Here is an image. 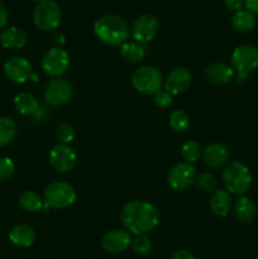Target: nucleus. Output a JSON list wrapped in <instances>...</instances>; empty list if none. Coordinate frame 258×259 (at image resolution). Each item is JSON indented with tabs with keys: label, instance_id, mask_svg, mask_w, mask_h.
<instances>
[{
	"label": "nucleus",
	"instance_id": "obj_1",
	"mask_svg": "<svg viewBox=\"0 0 258 259\" xmlns=\"http://www.w3.org/2000/svg\"><path fill=\"white\" fill-rule=\"evenodd\" d=\"M120 220L124 228L133 234H147L156 229L159 223V211L153 204L134 200L123 206Z\"/></svg>",
	"mask_w": 258,
	"mask_h": 259
},
{
	"label": "nucleus",
	"instance_id": "obj_4",
	"mask_svg": "<svg viewBox=\"0 0 258 259\" xmlns=\"http://www.w3.org/2000/svg\"><path fill=\"white\" fill-rule=\"evenodd\" d=\"M75 189L67 182H52L43 191V210L66 209L76 201Z\"/></svg>",
	"mask_w": 258,
	"mask_h": 259
},
{
	"label": "nucleus",
	"instance_id": "obj_9",
	"mask_svg": "<svg viewBox=\"0 0 258 259\" xmlns=\"http://www.w3.org/2000/svg\"><path fill=\"white\" fill-rule=\"evenodd\" d=\"M159 32V20L153 14H142L133 22L131 33L136 42L146 45L153 40Z\"/></svg>",
	"mask_w": 258,
	"mask_h": 259
},
{
	"label": "nucleus",
	"instance_id": "obj_3",
	"mask_svg": "<svg viewBox=\"0 0 258 259\" xmlns=\"http://www.w3.org/2000/svg\"><path fill=\"white\" fill-rule=\"evenodd\" d=\"M223 184L229 194L243 195L252 185L249 168L239 161H233L224 168L222 175Z\"/></svg>",
	"mask_w": 258,
	"mask_h": 259
},
{
	"label": "nucleus",
	"instance_id": "obj_17",
	"mask_svg": "<svg viewBox=\"0 0 258 259\" xmlns=\"http://www.w3.org/2000/svg\"><path fill=\"white\" fill-rule=\"evenodd\" d=\"M229 159V149L223 143H212L202 152V162L209 168H219Z\"/></svg>",
	"mask_w": 258,
	"mask_h": 259
},
{
	"label": "nucleus",
	"instance_id": "obj_22",
	"mask_svg": "<svg viewBox=\"0 0 258 259\" xmlns=\"http://www.w3.org/2000/svg\"><path fill=\"white\" fill-rule=\"evenodd\" d=\"M14 106L23 115H37L39 103L33 94L19 93L14 98Z\"/></svg>",
	"mask_w": 258,
	"mask_h": 259
},
{
	"label": "nucleus",
	"instance_id": "obj_26",
	"mask_svg": "<svg viewBox=\"0 0 258 259\" xmlns=\"http://www.w3.org/2000/svg\"><path fill=\"white\" fill-rule=\"evenodd\" d=\"M20 209L27 212H35L43 209V200L34 191H25L18 199Z\"/></svg>",
	"mask_w": 258,
	"mask_h": 259
},
{
	"label": "nucleus",
	"instance_id": "obj_23",
	"mask_svg": "<svg viewBox=\"0 0 258 259\" xmlns=\"http://www.w3.org/2000/svg\"><path fill=\"white\" fill-rule=\"evenodd\" d=\"M232 25L239 33L252 32L255 28V15L247 9L239 10L233 15Z\"/></svg>",
	"mask_w": 258,
	"mask_h": 259
},
{
	"label": "nucleus",
	"instance_id": "obj_36",
	"mask_svg": "<svg viewBox=\"0 0 258 259\" xmlns=\"http://www.w3.org/2000/svg\"><path fill=\"white\" fill-rule=\"evenodd\" d=\"M244 5L247 10L253 14H258V0H244Z\"/></svg>",
	"mask_w": 258,
	"mask_h": 259
},
{
	"label": "nucleus",
	"instance_id": "obj_35",
	"mask_svg": "<svg viewBox=\"0 0 258 259\" xmlns=\"http://www.w3.org/2000/svg\"><path fill=\"white\" fill-rule=\"evenodd\" d=\"M8 22H9V12L4 3L0 2V30L4 29Z\"/></svg>",
	"mask_w": 258,
	"mask_h": 259
},
{
	"label": "nucleus",
	"instance_id": "obj_2",
	"mask_svg": "<svg viewBox=\"0 0 258 259\" xmlns=\"http://www.w3.org/2000/svg\"><path fill=\"white\" fill-rule=\"evenodd\" d=\"M94 33L105 45L119 47L128 39L129 25L120 15L105 14L94 23Z\"/></svg>",
	"mask_w": 258,
	"mask_h": 259
},
{
	"label": "nucleus",
	"instance_id": "obj_31",
	"mask_svg": "<svg viewBox=\"0 0 258 259\" xmlns=\"http://www.w3.org/2000/svg\"><path fill=\"white\" fill-rule=\"evenodd\" d=\"M132 245H133L134 252L141 255L147 254L152 249V242L147 234L136 235V238L132 240Z\"/></svg>",
	"mask_w": 258,
	"mask_h": 259
},
{
	"label": "nucleus",
	"instance_id": "obj_15",
	"mask_svg": "<svg viewBox=\"0 0 258 259\" xmlns=\"http://www.w3.org/2000/svg\"><path fill=\"white\" fill-rule=\"evenodd\" d=\"M132 244V238L126 230H110L106 233L101 239V247L105 252L111 254H118V253L125 252Z\"/></svg>",
	"mask_w": 258,
	"mask_h": 259
},
{
	"label": "nucleus",
	"instance_id": "obj_30",
	"mask_svg": "<svg viewBox=\"0 0 258 259\" xmlns=\"http://www.w3.org/2000/svg\"><path fill=\"white\" fill-rule=\"evenodd\" d=\"M56 138L60 144H68L75 138V128L70 123H61L56 129Z\"/></svg>",
	"mask_w": 258,
	"mask_h": 259
},
{
	"label": "nucleus",
	"instance_id": "obj_33",
	"mask_svg": "<svg viewBox=\"0 0 258 259\" xmlns=\"http://www.w3.org/2000/svg\"><path fill=\"white\" fill-rule=\"evenodd\" d=\"M172 96L168 91L166 90H159L158 93L154 94V104H156L158 108H167L172 104Z\"/></svg>",
	"mask_w": 258,
	"mask_h": 259
},
{
	"label": "nucleus",
	"instance_id": "obj_7",
	"mask_svg": "<svg viewBox=\"0 0 258 259\" xmlns=\"http://www.w3.org/2000/svg\"><path fill=\"white\" fill-rule=\"evenodd\" d=\"M61 8L55 0H40L33 10V22L43 32L53 30L61 24Z\"/></svg>",
	"mask_w": 258,
	"mask_h": 259
},
{
	"label": "nucleus",
	"instance_id": "obj_25",
	"mask_svg": "<svg viewBox=\"0 0 258 259\" xmlns=\"http://www.w3.org/2000/svg\"><path fill=\"white\" fill-rule=\"evenodd\" d=\"M18 132V125L9 116H0V147L12 143Z\"/></svg>",
	"mask_w": 258,
	"mask_h": 259
},
{
	"label": "nucleus",
	"instance_id": "obj_5",
	"mask_svg": "<svg viewBox=\"0 0 258 259\" xmlns=\"http://www.w3.org/2000/svg\"><path fill=\"white\" fill-rule=\"evenodd\" d=\"M232 67L237 72V81L244 83L250 72L258 67V48L253 45H242L232 53Z\"/></svg>",
	"mask_w": 258,
	"mask_h": 259
},
{
	"label": "nucleus",
	"instance_id": "obj_37",
	"mask_svg": "<svg viewBox=\"0 0 258 259\" xmlns=\"http://www.w3.org/2000/svg\"><path fill=\"white\" fill-rule=\"evenodd\" d=\"M172 259H195V257L189 250H179V252L175 253Z\"/></svg>",
	"mask_w": 258,
	"mask_h": 259
},
{
	"label": "nucleus",
	"instance_id": "obj_10",
	"mask_svg": "<svg viewBox=\"0 0 258 259\" xmlns=\"http://www.w3.org/2000/svg\"><path fill=\"white\" fill-rule=\"evenodd\" d=\"M70 66V56L61 47H53L45 53L42 58V68L47 75L60 77Z\"/></svg>",
	"mask_w": 258,
	"mask_h": 259
},
{
	"label": "nucleus",
	"instance_id": "obj_32",
	"mask_svg": "<svg viewBox=\"0 0 258 259\" xmlns=\"http://www.w3.org/2000/svg\"><path fill=\"white\" fill-rule=\"evenodd\" d=\"M15 164L9 157H0V181H7L14 175Z\"/></svg>",
	"mask_w": 258,
	"mask_h": 259
},
{
	"label": "nucleus",
	"instance_id": "obj_19",
	"mask_svg": "<svg viewBox=\"0 0 258 259\" xmlns=\"http://www.w3.org/2000/svg\"><path fill=\"white\" fill-rule=\"evenodd\" d=\"M9 239L15 247L29 248L35 240V233L33 228L25 224H18L10 230Z\"/></svg>",
	"mask_w": 258,
	"mask_h": 259
},
{
	"label": "nucleus",
	"instance_id": "obj_38",
	"mask_svg": "<svg viewBox=\"0 0 258 259\" xmlns=\"http://www.w3.org/2000/svg\"><path fill=\"white\" fill-rule=\"evenodd\" d=\"M32 2H35V3H38V2H40V0H32Z\"/></svg>",
	"mask_w": 258,
	"mask_h": 259
},
{
	"label": "nucleus",
	"instance_id": "obj_18",
	"mask_svg": "<svg viewBox=\"0 0 258 259\" xmlns=\"http://www.w3.org/2000/svg\"><path fill=\"white\" fill-rule=\"evenodd\" d=\"M28 34L19 27H9L0 32V45L9 50H19L27 45Z\"/></svg>",
	"mask_w": 258,
	"mask_h": 259
},
{
	"label": "nucleus",
	"instance_id": "obj_14",
	"mask_svg": "<svg viewBox=\"0 0 258 259\" xmlns=\"http://www.w3.org/2000/svg\"><path fill=\"white\" fill-rule=\"evenodd\" d=\"M192 76L190 71L185 67H176L167 75L163 80L164 90L171 95H179L186 91L191 85Z\"/></svg>",
	"mask_w": 258,
	"mask_h": 259
},
{
	"label": "nucleus",
	"instance_id": "obj_12",
	"mask_svg": "<svg viewBox=\"0 0 258 259\" xmlns=\"http://www.w3.org/2000/svg\"><path fill=\"white\" fill-rule=\"evenodd\" d=\"M77 162L75 151L68 144H57L50 152V163L53 169L60 174L72 171Z\"/></svg>",
	"mask_w": 258,
	"mask_h": 259
},
{
	"label": "nucleus",
	"instance_id": "obj_27",
	"mask_svg": "<svg viewBox=\"0 0 258 259\" xmlns=\"http://www.w3.org/2000/svg\"><path fill=\"white\" fill-rule=\"evenodd\" d=\"M189 125L190 118L186 111L181 110V109L172 111V114L169 115V126L172 128V131L176 133H184L189 128Z\"/></svg>",
	"mask_w": 258,
	"mask_h": 259
},
{
	"label": "nucleus",
	"instance_id": "obj_20",
	"mask_svg": "<svg viewBox=\"0 0 258 259\" xmlns=\"http://www.w3.org/2000/svg\"><path fill=\"white\" fill-rule=\"evenodd\" d=\"M232 197L227 190H217L212 192L210 199V209L217 217H227L232 210Z\"/></svg>",
	"mask_w": 258,
	"mask_h": 259
},
{
	"label": "nucleus",
	"instance_id": "obj_24",
	"mask_svg": "<svg viewBox=\"0 0 258 259\" xmlns=\"http://www.w3.org/2000/svg\"><path fill=\"white\" fill-rule=\"evenodd\" d=\"M120 56L129 63L141 62L146 56V48L138 42H125L120 46Z\"/></svg>",
	"mask_w": 258,
	"mask_h": 259
},
{
	"label": "nucleus",
	"instance_id": "obj_16",
	"mask_svg": "<svg viewBox=\"0 0 258 259\" xmlns=\"http://www.w3.org/2000/svg\"><path fill=\"white\" fill-rule=\"evenodd\" d=\"M205 78L209 83L215 86L227 85L234 76V70L232 66L224 62H214L207 66L204 71Z\"/></svg>",
	"mask_w": 258,
	"mask_h": 259
},
{
	"label": "nucleus",
	"instance_id": "obj_6",
	"mask_svg": "<svg viewBox=\"0 0 258 259\" xmlns=\"http://www.w3.org/2000/svg\"><path fill=\"white\" fill-rule=\"evenodd\" d=\"M132 85L138 93L154 95L162 90L163 76L154 66H141L132 75Z\"/></svg>",
	"mask_w": 258,
	"mask_h": 259
},
{
	"label": "nucleus",
	"instance_id": "obj_21",
	"mask_svg": "<svg viewBox=\"0 0 258 259\" xmlns=\"http://www.w3.org/2000/svg\"><path fill=\"white\" fill-rule=\"evenodd\" d=\"M234 215L238 219V222L243 224H249L254 220L257 215V207L254 202L245 196H240L237 201L234 202Z\"/></svg>",
	"mask_w": 258,
	"mask_h": 259
},
{
	"label": "nucleus",
	"instance_id": "obj_34",
	"mask_svg": "<svg viewBox=\"0 0 258 259\" xmlns=\"http://www.w3.org/2000/svg\"><path fill=\"white\" fill-rule=\"evenodd\" d=\"M225 8L230 12H239L244 7V0H224Z\"/></svg>",
	"mask_w": 258,
	"mask_h": 259
},
{
	"label": "nucleus",
	"instance_id": "obj_28",
	"mask_svg": "<svg viewBox=\"0 0 258 259\" xmlns=\"http://www.w3.org/2000/svg\"><path fill=\"white\" fill-rule=\"evenodd\" d=\"M181 154L187 163H195V162L199 161L200 157L202 156L201 146H200L199 142L196 141H187L186 143L182 146Z\"/></svg>",
	"mask_w": 258,
	"mask_h": 259
},
{
	"label": "nucleus",
	"instance_id": "obj_8",
	"mask_svg": "<svg viewBox=\"0 0 258 259\" xmlns=\"http://www.w3.org/2000/svg\"><path fill=\"white\" fill-rule=\"evenodd\" d=\"M72 94L73 89L70 81L62 77H53L46 85L45 99L48 105L58 108L67 104L72 98Z\"/></svg>",
	"mask_w": 258,
	"mask_h": 259
},
{
	"label": "nucleus",
	"instance_id": "obj_11",
	"mask_svg": "<svg viewBox=\"0 0 258 259\" xmlns=\"http://www.w3.org/2000/svg\"><path fill=\"white\" fill-rule=\"evenodd\" d=\"M196 171L194 166L187 162H180L171 168L167 176L168 185L176 191L187 190L196 181Z\"/></svg>",
	"mask_w": 258,
	"mask_h": 259
},
{
	"label": "nucleus",
	"instance_id": "obj_13",
	"mask_svg": "<svg viewBox=\"0 0 258 259\" xmlns=\"http://www.w3.org/2000/svg\"><path fill=\"white\" fill-rule=\"evenodd\" d=\"M4 75L13 82L23 83L32 78V65L24 57H12L5 62Z\"/></svg>",
	"mask_w": 258,
	"mask_h": 259
},
{
	"label": "nucleus",
	"instance_id": "obj_29",
	"mask_svg": "<svg viewBox=\"0 0 258 259\" xmlns=\"http://www.w3.org/2000/svg\"><path fill=\"white\" fill-rule=\"evenodd\" d=\"M197 187L201 190L202 192H206V194H212L214 191H217V180L209 172H202L199 176L196 177Z\"/></svg>",
	"mask_w": 258,
	"mask_h": 259
}]
</instances>
